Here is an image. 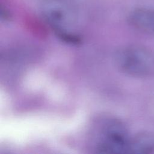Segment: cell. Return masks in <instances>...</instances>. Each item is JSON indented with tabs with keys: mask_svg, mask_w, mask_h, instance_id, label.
I'll return each mask as SVG.
<instances>
[{
	"mask_svg": "<svg viewBox=\"0 0 154 154\" xmlns=\"http://www.w3.org/2000/svg\"><path fill=\"white\" fill-rule=\"evenodd\" d=\"M42 12L60 39L72 44L80 43V38L73 32L77 16L72 0H43Z\"/></svg>",
	"mask_w": 154,
	"mask_h": 154,
	"instance_id": "obj_1",
	"label": "cell"
},
{
	"mask_svg": "<svg viewBox=\"0 0 154 154\" xmlns=\"http://www.w3.org/2000/svg\"><path fill=\"white\" fill-rule=\"evenodd\" d=\"M131 25L135 28L147 33L154 34V11L147 8H137L129 16Z\"/></svg>",
	"mask_w": 154,
	"mask_h": 154,
	"instance_id": "obj_4",
	"label": "cell"
},
{
	"mask_svg": "<svg viewBox=\"0 0 154 154\" xmlns=\"http://www.w3.org/2000/svg\"><path fill=\"white\" fill-rule=\"evenodd\" d=\"M154 152V134L143 132L131 139L128 153L148 154Z\"/></svg>",
	"mask_w": 154,
	"mask_h": 154,
	"instance_id": "obj_5",
	"label": "cell"
},
{
	"mask_svg": "<svg viewBox=\"0 0 154 154\" xmlns=\"http://www.w3.org/2000/svg\"><path fill=\"white\" fill-rule=\"evenodd\" d=\"M116 62L123 72L135 77H147L154 74V52L140 45H131L119 49Z\"/></svg>",
	"mask_w": 154,
	"mask_h": 154,
	"instance_id": "obj_2",
	"label": "cell"
},
{
	"mask_svg": "<svg viewBox=\"0 0 154 154\" xmlns=\"http://www.w3.org/2000/svg\"><path fill=\"white\" fill-rule=\"evenodd\" d=\"M96 144L98 152L103 153H128L131 138L126 128L120 121L111 119L103 124Z\"/></svg>",
	"mask_w": 154,
	"mask_h": 154,
	"instance_id": "obj_3",
	"label": "cell"
}]
</instances>
